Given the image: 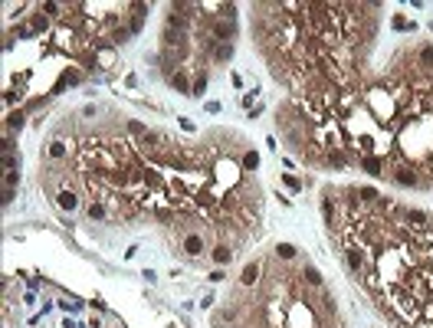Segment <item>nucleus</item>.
I'll list each match as a JSON object with an SVG mask.
<instances>
[{"instance_id":"7","label":"nucleus","mask_w":433,"mask_h":328,"mask_svg":"<svg viewBox=\"0 0 433 328\" xmlns=\"http://www.w3.org/2000/svg\"><path fill=\"white\" fill-rule=\"evenodd\" d=\"M184 253L187 256H200V253H204V236H200V233H187L184 236Z\"/></svg>"},{"instance_id":"28","label":"nucleus","mask_w":433,"mask_h":328,"mask_svg":"<svg viewBox=\"0 0 433 328\" xmlns=\"http://www.w3.org/2000/svg\"><path fill=\"white\" fill-rule=\"evenodd\" d=\"M282 181H286V184H289V187H292V190H299V187H302V184H299V181H295V177H289V174H286V177H282Z\"/></svg>"},{"instance_id":"16","label":"nucleus","mask_w":433,"mask_h":328,"mask_svg":"<svg viewBox=\"0 0 433 328\" xmlns=\"http://www.w3.org/2000/svg\"><path fill=\"white\" fill-rule=\"evenodd\" d=\"M23 121H26V115L17 109V112H10V115H7V128H10V131H20V128H23Z\"/></svg>"},{"instance_id":"14","label":"nucleus","mask_w":433,"mask_h":328,"mask_svg":"<svg viewBox=\"0 0 433 328\" xmlns=\"http://www.w3.org/2000/svg\"><path fill=\"white\" fill-rule=\"evenodd\" d=\"M299 276H302V279H305L309 285H315V289H322V273H318L315 266H305V269H302Z\"/></svg>"},{"instance_id":"5","label":"nucleus","mask_w":433,"mask_h":328,"mask_svg":"<svg viewBox=\"0 0 433 328\" xmlns=\"http://www.w3.org/2000/svg\"><path fill=\"white\" fill-rule=\"evenodd\" d=\"M358 164L374 177H384V158L381 154H364V158H358Z\"/></svg>"},{"instance_id":"19","label":"nucleus","mask_w":433,"mask_h":328,"mask_svg":"<svg viewBox=\"0 0 433 328\" xmlns=\"http://www.w3.org/2000/svg\"><path fill=\"white\" fill-rule=\"evenodd\" d=\"M256 167H260V154L246 151V154H243V171H256Z\"/></svg>"},{"instance_id":"15","label":"nucleus","mask_w":433,"mask_h":328,"mask_svg":"<svg viewBox=\"0 0 433 328\" xmlns=\"http://www.w3.org/2000/svg\"><path fill=\"white\" fill-rule=\"evenodd\" d=\"M230 259H233V250H230L227 243H216V246H214V262L223 266V262H230Z\"/></svg>"},{"instance_id":"4","label":"nucleus","mask_w":433,"mask_h":328,"mask_svg":"<svg viewBox=\"0 0 433 328\" xmlns=\"http://www.w3.org/2000/svg\"><path fill=\"white\" fill-rule=\"evenodd\" d=\"M345 256H348V266H351L355 273L364 269V246H361V243H348V246H345Z\"/></svg>"},{"instance_id":"10","label":"nucleus","mask_w":433,"mask_h":328,"mask_svg":"<svg viewBox=\"0 0 433 328\" xmlns=\"http://www.w3.org/2000/svg\"><path fill=\"white\" fill-rule=\"evenodd\" d=\"M325 164H328V167H345V164H348L345 148H335V151H328V154H325Z\"/></svg>"},{"instance_id":"8","label":"nucleus","mask_w":433,"mask_h":328,"mask_svg":"<svg viewBox=\"0 0 433 328\" xmlns=\"http://www.w3.org/2000/svg\"><path fill=\"white\" fill-rule=\"evenodd\" d=\"M171 86L177 89V92H184V95H191V89H194V82H191V79H187V72L184 69H181V72H171Z\"/></svg>"},{"instance_id":"17","label":"nucleus","mask_w":433,"mask_h":328,"mask_svg":"<svg viewBox=\"0 0 433 328\" xmlns=\"http://www.w3.org/2000/svg\"><path fill=\"white\" fill-rule=\"evenodd\" d=\"M358 197H361V204H378L381 200L374 187H358Z\"/></svg>"},{"instance_id":"18","label":"nucleus","mask_w":433,"mask_h":328,"mask_svg":"<svg viewBox=\"0 0 433 328\" xmlns=\"http://www.w3.org/2000/svg\"><path fill=\"white\" fill-rule=\"evenodd\" d=\"M204 89H207V76H204V72H197V76H194V89H191V95L200 98V95H204Z\"/></svg>"},{"instance_id":"21","label":"nucleus","mask_w":433,"mask_h":328,"mask_svg":"<svg viewBox=\"0 0 433 328\" xmlns=\"http://www.w3.org/2000/svg\"><path fill=\"white\" fill-rule=\"evenodd\" d=\"M276 256H279V259H292L295 246H292V243H279V246H276Z\"/></svg>"},{"instance_id":"9","label":"nucleus","mask_w":433,"mask_h":328,"mask_svg":"<svg viewBox=\"0 0 433 328\" xmlns=\"http://www.w3.org/2000/svg\"><path fill=\"white\" fill-rule=\"evenodd\" d=\"M56 204H59V207H63V210H76V204H79V197L72 194V187H63V190H59V194H56Z\"/></svg>"},{"instance_id":"11","label":"nucleus","mask_w":433,"mask_h":328,"mask_svg":"<svg viewBox=\"0 0 433 328\" xmlns=\"http://www.w3.org/2000/svg\"><path fill=\"white\" fill-rule=\"evenodd\" d=\"M240 282H243V285H256V282H260V262H249L246 269H243V276H240Z\"/></svg>"},{"instance_id":"1","label":"nucleus","mask_w":433,"mask_h":328,"mask_svg":"<svg viewBox=\"0 0 433 328\" xmlns=\"http://www.w3.org/2000/svg\"><path fill=\"white\" fill-rule=\"evenodd\" d=\"M240 181V167L230 158H220V161L214 164V184H220V187H233Z\"/></svg>"},{"instance_id":"23","label":"nucleus","mask_w":433,"mask_h":328,"mask_svg":"<svg viewBox=\"0 0 433 328\" xmlns=\"http://www.w3.org/2000/svg\"><path fill=\"white\" fill-rule=\"evenodd\" d=\"M394 30H413V23H407V17H394Z\"/></svg>"},{"instance_id":"27","label":"nucleus","mask_w":433,"mask_h":328,"mask_svg":"<svg viewBox=\"0 0 433 328\" xmlns=\"http://www.w3.org/2000/svg\"><path fill=\"white\" fill-rule=\"evenodd\" d=\"M43 10H46V13H53V17H56V13H59V10H63V7H59V3H46V7H43Z\"/></svg>"},{"instance_id":"3","label":"nucleus","mask_w":433,"mask_h":328,"mask_svg":"<svg viewBox=\"0 0 433 328\" xmlns=\"http://www.w3.org/2000/svg\"><path fill=\"white\" fill-rule=\"evenodd\" d=\"M390 181L401 184V187H417V184H420V181H417V171H413V167H404V164L390 171Z\"/></svg>"},{"instance_id":"26","label":"nucleus","mask_w":433,"mask_h":328,"mask_svg":"<svg viewBox=\"0 0 433 328\" xmlns=\"http://www.w3.org/2000/svg\"><path fill=\"white\" fill-rule=\"evenodd\" d=\"M33 30H46V17H33Z\"/></svg>"},{"instance_id":"12","label":"nucleus","mask_w":433,"mask_h":328,"mask_svg":"<svg viewBox=\"0 0 433 328\" xmlns=\"http://www.w3.org/2000/svg\"><path fill=\"white\" fill-rule=\"evenodd\" d=\"M66 151H69V148H66V141H63V138H53V141H49V148H46V154H49L53 161H63V158H66Z\"/></svg>"},{"instance_id":"20","label":"nucleus","mask_w":433,"mask_h":328,"mask_svg":"<svg viewBox=\"0 0 433 328\" xmlns=\"http://www.w3.org/2000/svg\"><path fill=\"white\" fill-rule=\"evenodd\" d=\"M89 220H105V204L92 200V204H89Z\"/></svg>"},{"instance_id":"22","label":"nucleus","mask_w":433,"mask_h":328,"mask_svg":"<svg viewBox=\"0 0 433 328\" xmlns=\"http://www.w3.org/2000/svg\"><path fill=\"white\" fill-rule=\"evenodd\" d=\"M420 66L423 69H433V46H423L420 49Z\"/></svg>"},{"instance_id":"6","label":"nucleus","mask_w":433,"mask_h":328,"mask_svg":"<svg viewBox=\"0 0 433 328\" xmlns=\"http://www.w3.org/2000/svg\"><path fill=\"white\" fill-rule=\"evenodd\" d=\"M404 220H407V227H413V230H427V227H430V217H427L423 210H404Z\"/></svg>"},{"instance_id":"24","label":"nucleus","mask_w":433,"mask_h":328,"mask_svg":"<svg viewBox=\"0 0 433 328\" xmlns=\"http://www.w3.org/2000/svg\"><path fill=\"white\" fill-rule=\"evenodd\" d=\"M3 167H7V171L20 167V158H13V154H3Z\"/></svg>"},{"instance_id":"2","label":"nucleus","mask_w":433,"mask_h":328,"mask_svg":"<svg viewBox=\"0 0 433 328\" xmlns=\"http://www.w3.org/2000/svg\"><path fill=\"white\" fill-rule=\"evenodd\" d=\"M210 36H214L216 43H230V40L237 36V26H233V20H227V17H216V20L210 23Z\"/></svg>"},{"instance_id":"13","label":"nucleus","mask_w":433,"mask_h":328,"mask_svg":"<svg viewBox=\"0 0 433 328\" xmlns=\"http://www.w3.org/2000/svg\"><path fill=\"white\" fill-rule=\"evenodd\" d=\"M230 59H233V43H216L214 63H230Z\"/></svg>"},{"instance_id":"25","label":"nucleus","mask_w":433,"mask_h":328,"mask_svg":"<svg viewBox=\"0 0 433 328\" xmlns=\"http://www.w3.org/2000/svg\"><path fill=\"white\" fill-rule=\"evenodd\" d=\"M17 181H20V174H17V171H7V177H3V187H17Z\"/></svg>"}]
</instances>
